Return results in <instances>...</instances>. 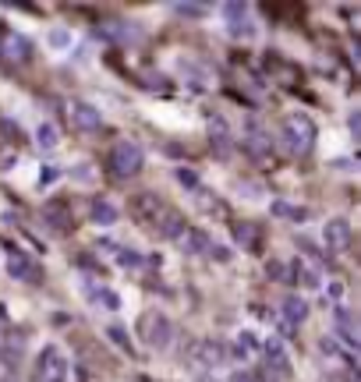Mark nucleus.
I'll return each instance as SVG.
<instances>
[{
    "label": "nucleus",
    "instance_id": "obj_1",
    "mask_svg": "<svg viewBox=\"0 0 361 382\" xmlns=\"http://www.w3.org/2000/svg\"><path fill=\"white\" fill-rule=\"evenodd\" d=\"M280 131H284V142L294 156H308L312 153V145H315V120L308 114H287L284 124H280Z\"/></svg>",
    "mask_w": 361,
    "mask_h": 382
},
{
    "label": "nucleus",
    "instance_id": "obj_2",
    "mask_svg": "<svg viewBox=\"0 0 361 382\" xmlns=\"http://www.w3.org/2000/svg\"><path fill=\"white\" fill-rule=\"evenodd\" d=\"M138 336L145 340L153 351H163V347H170V336H174V326H170V318L163 315V311H145L142 318H138Z\"/></svg>",
    "mask_w": 361,
    "mask_h": 382
},
{
    "label": "nucleus",
    "instance_id": "obj_3",
    "mask_svg": "<svg viewBox=\"0 0 361 382\" xmlns=\"http://www.w3.org/2000/svg\"><path fill=\"white\" fill-rule=\"evenodd\" d=\"M142 170V149L135 142H117L110 149V174L114 177H135Z\"/></svg>",
    "mask_w": 361,
    "mask_h": 382
},
{
    "label": "nucleus",
    "instance_id": "obj_4",
    "mask_svg": "<svg viewBox=\"0 0 361 382\" xmlns=\"http://www.w3.org/2000/svg\"><path fill=\"white\" fill-rule=\"evenodd\" d=\"M64 117H68V124L75 127L78 135H96L99 127H103L99 110H96V106H89V103H82V99H71L68 106H64Z\"/></svg>",
    "mask_w": 361,
    "mask_h": 382
},
{
    "label": "nucleus",
    "instance_id": "obj_5",
    "mask_svg": "<svg viewBox=\"0 0 361 382\" xmlns=\"http://www.w3.org/2000/svg\"><path fill=\"white\" fill-rule=\"evenodd\" d=\"M32 57V39L21 36V32H4L0 36V64L8 68H21Z\"/></svg>",
    "mask_w": 361,
    "mask_h": 382
},
{
    "label": "nucleus",
    "instance_id": "obj_6",
    "mask_svg": "<svg viewBox=\"0 0 361 382\" xmlns=\"http://www.w3.org/2000/svg\"><path fill=\"white\" fill-rule=\"evenodd\" d=\"M245 149H248V160H255L259 166H269V163H273V138H269V131H262L259 124L248 127Z\"/></svg>",
    "mask_w": 361,
    "mask_h": 382
},
{
    "label": "nucleus",
    "instance_id": "obj_7",
    "mask_svg": "<svg viewBox=\"0 0 361 382\" xmlns=\"http://www.w3.org/2000/svg\"><path fill=\"white\" fill-rule=\"evenodd\" d=\"M132 212H135V220H138V223L156 227L166 209H163V199H160V195H153V191H138V195L132 199Z\"/></svg>",
    "mask_w": 361,
    "mask_h": 382
},
{
    "label": "nucleus",
    "instance_id": "obj_8",
    "mask_svg": "<svg viewBox=\"0 0 361 382\" xmlns=\"http://www.w3.org/2000/svg\"><path fill=\"white\" fill-rule=\"evenodd\" d=\"M68 375V361L60 357L57 347H47L39 354V365H36V382H64Z\"/></svg>",
    "mask_w": 361,
    "mask_h": 382
},
{
    "label": "nucleus",
    "instance_id": "obj_9",
    "mask_svg": "<svg viewBox=\"0 0 361 382\" xmlns=\"http://www.w3.org/2000/svg\"><path fill=\"white\" fill-rule=\"evenodd\" d=\"M323 241H326L329 251H347V248H351V223L340 220V216H333V220L323 227Z\"/></svg>",
    "mask_w": 361,
    "mask_h": 382
},
{
    "label": "nucleus",
    "instance_id": "obj_10",
    "mask_svg": "<svg viewBox=\"0 0 361 382\" xmlns=\"http://www.w3.org/2000/svg\"><path fill=\"white\" fill-rule=\"evenodd\" d=\"M230 230H234V244H238V248H245V251H259V244H262V227H259V223L238 220Z\"/></svg>",
    "mask_w": 361,
    "mask_h": 382
},
{
    "label": "nucleus",
    "instance_id": "obj_11",
    "mask_svg": "<svg viewBox=\"0 0 361 382\" xmlns=\"http://www.w3.org/2000/svg\"><path fill=\"white\" fill-rule=\"evenodd\" d=\"M42 216H47V223L57 230V233H71L75 230V220H71V205L68 202H50L47 209H42Z\"/></svg>",
    "mask_w": 361,
    "mask_h": 382
},
{
    "label": "nucleus",
    "instance_id": "obj_12",
    "mask_svg": "<svg viewBox=\"0 0 361 382\" xmlns=\"http://www.w3.org/2000/svg\"><path fill=\"white\" fill-rule=\"evenodd\" d=\"M8 272H11V280H39V266L29 259V255H21V251H11L8 255Z\"/></svg>",
    "mask_w": 361,
    "mask_h": 382
},
{
    "label": "nucleus",
    "instance_id": "obj_13",
    "mask_svg": "<svg viewBox=\"0 0 361 382\" xmlns=\"http://www.w3.org/2000/svg\"><path fill=\"white\" fill-rule=\"evenodd\" d=\"M184 230H188V227H184V216H181L177 209L163 212V216H160V223H156V233H160L163 241H177V238H181Z\"/></svg>",
    "mask_w": 361,
    "mask_h": 382
},
{
    "label": "nucleus",
    "instance_id": "obj_14",
    "mask_svg": "<svg viewBox=\"0 0 361 382\" xmlns=\"http://www.w3.org/2000/svg\"><path fill=\"white\" fill-rule=\"evenodd\" d=\"M280 311H284V326H301L305 318H308V305L301 301V297H287V301L280 305Z\"/></svg>",
    "mask_w": 361,
    "mask_h": 382
},
{
    "label": "nucleus",
    "instance_id": "obj_15",
    "mask_svg": "<svg viewBox=\"0 0 361 382\" xmlns=\"http://www.w3.org/2000/svg\"><path fill=\"white\" fill-rule=\"evenodd\" d=\"M177 241H181V248H184L188 255H206V251H209V238H206V230H199V227L184 230Z\"/></svg>",
    "mask_w": 361,
    "mask_h": 382
},
{
    "label": "nucleus",
    "instance_id": "obj_16",
    "mask_svg": "<svg viewBox=\"0 0 361 382\" xmlns=\"http://www.w3.org/2000/svg\"><path fill=\"white\" fill-rule=\"evenodd\" d=\"M266 354H269V368H273V372H280V375L290 372V365H287V351H284V340L269 336V340H266Z\"/></svg>",
    "mask_w": 361,
    "mask_h": 382
},
{
    "label": "nucleus",
    "instance_id": "obj_17",
    "mask_svg": "<svg viewBox=\"0 0 361 382\" xmlns=\"http://www.w3.org/2000/svg\"><path fill=\"white\" fill-rule=\"evenodd\" d=\"M195 357L202 361L206 368H216L223 361V347L216 344V340H202V344H195Z\"/></svg>",
    "mask_w": 361,
    "mask_h": 382
},
{
    "label": "nucleus",
    "instance_id": "obj_18",
    "mask_svg": "<svg viewBox=\"0 0 361 382\" xmlns=\"http://www.w3.org/2000/svg\"><path fill=\"white\" fill-rule=\"evenodd\" d=\"M96 227H110V223H117V209L110 205V202H103V199H96L92 202V216H89Z\"/></svg>",
    "mask_w": 361,
    "mask_h": 382
},
{
    "label": "nucleus",
    "instance_id": "obj_19",
    "mask_svg": "<svg viewBox=\"0 0 361 382\" xmlns=\"http://www.w3.org/2000/svg\"><path fill=\"white\" fill-rule=\"evenodd\" d=\"M336 333L347 340L351 347H358V333H354V318H351V311L347 308H336Z\"/></svg>",
    "mask_w": 361,
    "mask_h": 382
},
{
    "label": "nucleus",
    "instance_id": "obj_20",
    "mask_svg": "<svg viewBox=\"0 0 361 382\" xmlns=\"http://www.w3.org/2000/svg\"><path fill=\"white\" fill-rule=\"evenodd\" d=\"M269 209H273V216H284V220H294V223L308 220V209H297V205H290V202H284V199H276Z\"/></svg>",
    "mask_w": 361,
    "mask_h": 382
},
{
    "label": "nucleus",
    "instance_id": "obj_21",
    "mask_svg": "<svg viewBox=\"0 0 361 382\" xmlns=\"http://www.w3.org/2000/svg\"><path fill=\"white\" fill-rule=\"evenodd\" d=\"M36 142H39V149H47V153H50V149L57 145V127L53 124H39L36 127Z\"/></svg>",
    "mask_w": 361,
    "mask_h": 382
},
{
    "label": "nucleus",
    "instance_id": "obj_22",
    "mask_svg": "<svg viewBox=\"0 0 361 382\" xmlns=\"http://www.w3.org/2000/svg\"><path fill=\"white\" fill-rule=\"evenodd\" d=\"M209 138L216 142V145H227V138H230V135H227V120L216 117V114L209 117Z\"/></svg>",
    "mask_w": 361,
    "mask_h": 382
},
{
    "label": "nucleus",
    "instance_id": "obj_23",
    "mask_svg": "<svg viewBox=\"0 0 361 382\" xmlns=\"http://www.w3.org/2000/svg\"><path fill=\"white\" fill-rule=\"evenodd\" d=\"M174 11L184 18H202V14H209V4H174Z\"/></svg>",
    "mask_w": 361,
    "mask_h": 382
},
{
    "label": "nucleus",
    "instance_id": "obj_24",
    "mask_svg": "<svg viewBox=\"0 0 361 382\" xmlns=\"http://www.w3.org/2000/svg\"><path fill=\"white\" fill-rule=\"evenodd\" d=\"M106 336H110V340H114V344H117L121 351H132V340H127L124 326H110V329H106Z\"/></svg>",
    "mask_w": 361,
    "mask_h": 382
},
{
    "label": "nucleus",
    "instance_id": "obj_25",
    "mask_svg": "<svg viewBox=\"0 0 361 382\" xmlns=\"http://www.w3.org/2000/svg\"><path fill=\"white\" fill-rule=\"evenodd\" d=\"M223 14H227L230 25H241V18L248 14V8L245 4H223Z\"/></svg>",
    "mask_w": 361,
    "mask_h": 382
},
{
    "label": "nucleus",
    "instance_id": "obj_26",
    "mask_svg": "<svg viewBox=\"0 0 361 382\" xmlns=\"http://www.w3.org/2000/svg\"><path fill=\"white\" fill-rule=\"evenodd\" d=\"M96 301H99L103 308H110V311H117V308H121V297H117L114 290H96Z\"/></svg>",
    "mask_w": 361,
    "mask_h": 382
},
{
    "label": "nucleus",
    "instance_id": "obj_27",
    "mask_svg": "<svg viewBox=\"0 0 361 382\" xmlns=\"http://www.w3.org/2000/svg\"><path fill=\"white\" fill-rule=\"evenodd\" d=\"M177 181L188 188V191H199V174H195V170H188V166H181L177 170Z\"/></svg>",
    "mask_w": 361,
    "mask_h": 382
},
{
    "label": "nucleus",
    "instance_id": "obj_28",
    "mask_svg": "<svg viewBox=\"0 0 361 382\" xmlns=\"http://www.w3.org/2000/svg\"><path fill=\"white\" fill-rule=\"evenodd\" d=\"M50 42H53V50H68V42H71L68 29H50Z\"/></svg>",
    "mask_w": 361,
    "mask_h": 382
},
{
    "label": "nucleus",
    "instance_id": "obj_29",
    "mask_svg": "<svg viewBox=\"0 0 361 382\" xmlns=\"http://www.w3.org/2000/svg\"><path fill=\"white\" fill-rule=\"evenodd\" d=\"M266 272H269V280H290V276H287V266H284V262H276V259L266 266Z\"/></svg>",
    "mask_w": 361,
    "mask_h": 382
},
{
    "label": "nucleus",
    "instance_id": "obj_30",
    "mask_svg": "<svg viewBox=\"0 0 361 382\" xmlns=\"http://www.w3.org/2000/svg\"><path fill=\"white\" fill-rule=\"evenodd\" d=\"M251 375H255V382H280V372H273L269 365L259 368V372H251Z\"/></svg>",
    "mask_w": 361,
    "mask_h": 382
},
{
    "label": "nucleus",
    "instance_id": "obj_31",
    "mask_svg": "<svg viewBox=\"0 0 361 382\" xmlns=\"http://www.w3.org/2000/svg\"><path fill=\"white\" fill-rule=\"evenodd\" d=\"M255 344H259V340H255V336H251V333H241V336H238V357H241V354H245V351H251V347H255Z\"/></svg>",
    "mask_w": 361,
    "mask_h": 382
},
{
    "label": "nucleus",
    "instance_id": "obj_32",
    "mask_svg": "<svg viewBox=\"0 0 361 382\" xmlns=\"http://www.w3.org/2000/svg\"><path fill=\"white\" fill-rule=\"evenodd\" d=\"M230 382H255V375H251V372H234Z\"/></svg>",
    "mask_w": 361,
    "mask_h": 382
},
{
    "label": "nucleus",
    "instance_id": "obj_33",
    "mask_svg": "<svg viewBox=\"0 0 361 382\" xmlns=\"http://www.w3.org/2000/svg\"><path fill=\"white\" fill-rule=\"evenodd\" d=\"M209 255H212V259H220V262L230 259V251H223V248H209Z\"/></svg>",
    "mask_w": 361,
    "mask_h": 382
},
{
    "label": "nucleus",
    "instance_id": "obj_34",
    "mask_svg": "<svg viewBox=\"0 0 361 382\" xmlns=\"http://www.w3.org/2000/svg\"><path fill=\"white\" fill-rule=\"evenodd\" d=\"M344 294V283H329V297H340Z\"/></svg>",
    "mask_w": 361,
    "mask_h": 382
},
{
    "label": "nucleus",
    "instance_id": "obj_35",
    "mask_svg": "<svg viewBox=\"0 0 361 382\" xmlns=\"http://www.w3.org/2000/svg\"><path fill=\"white\" fill-rule=\"evenodd\" d=\"M138 382H149V379H138Z\"/></svg>",
    "mask_w": 361,
    "mask_h": 382
}]
</instances>
